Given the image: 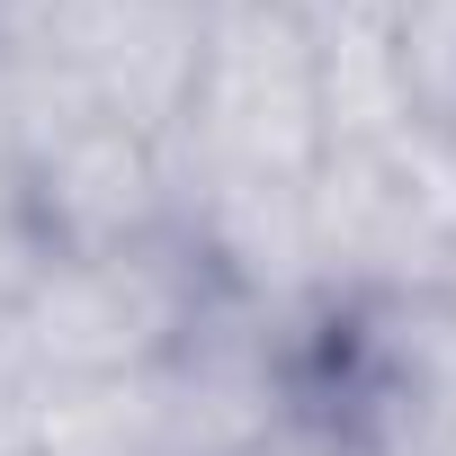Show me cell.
I'll list each match as a JSON object with an SVG mask.
<instances>
[{
  "label": "cell",
  "instance_id": "cell-1",
  "mask_svg": "<svg viewBox=\"0 0 456 456\" xmlns=\"http://www.w3.org/2000/svg\"><path fill=\"white\" fill-rule=\"evenodd\" d=\"M322 134V54L314 0H206L188 99L170 126V170L188 188H314Z\"/></svg>",
  "mask_w": 456,
  "mask_h": 456
},
{
  "label": "cell",
  "instance_id": "cell-2",
  "mask_svg": "<svg viewBox=\"0 0 456 456\" xmlns=\"http://www.w3.org/2000/svg\"><path fill=\"white\" fill-rule=\"evenodd\" d=\"M215 269L188 224L108 251H37L0 305V367L19 376H152L215 305Z\"/></svg>",
  "mask_w": 456,
  "mask_h": 456
},
{
  "label": "cell",
  "instance_id": "cell-3",
  "mask_svg": "<svg viewBox=\"0 0 456 456\" xmlns=\"http://www.w3.org/2000/svg\"><path fill=\"white\" fill-rule=\"evenodd\" d=\"M0 438L19 456H161V394H152V376L0 367Z\"/></svg>",
  "mask_w": 456,
  "mask_h": 456
},
{
  "label": "cell",
  "instance_id": "cell-4",
  "mask_svg": "<svg viewBox=\"0 0 456 456\" xmlns=\"http://www.w3.org/2000/svg\"><path fill=\"white\" fill-rule=\"evenodd\" d=\"M385 28L420 134H456V0H385Z\"/></svg>",
  "mask_w": 456,
  "mask_h": 456
},
{
  "label": "cell",
  "instance_id": "cell-5",
  "mask_svg": "<svg viewBox=\"0 0 456 456\" xmlns=\"http://www.w3.org/2000/svg\"><path fill=\"white\" fill-rule=\"evenodd\" d=\"M233 456H358V438H349L340 420H322V411H305V403H296L278 429H260V438H251V447H233Z\"/></svg>",
  "mask_w": 456,
  "mask_h": 456
},
{
  "label": "cell",
  "instance_id": "cell-6",
  "mask_svg": "<svg viewBox=\"0 0 456 456\" xmlns=\"http://www.w3.org/2000/svg\"><path fill=\"white\" fill-rule=\"evenodd\" d=\"M0 456H19V447H10V438H0Z\"/></svg>",
  "mask_w": 456,
  "mask_h": 456
}]
</instances>
